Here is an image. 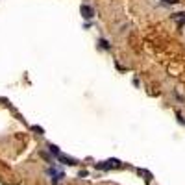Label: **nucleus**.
<instances>
[{
  "mask_svg": "<svg viewBox=\"0 0 185 185\" xmlns=\"http://www.w3.org/2000/svg\"><path fill=\"white\" fill-rule=\"evenodd\" d=\"M120 167H122V163L119 159H115V157L106 159L102 163H96V168H100V170H111V168H120Z\"/></svg>",
  "mask_w": 185,
  "mask_h": 185,
  "instance_id": "obj_1",
  "label": "nucleus"
},
{
  "mask_svg": "<svg viewBox=\"0 0 185 185\" xmlns=\"http://www.w3.org/2000/svg\"><path fill=\"white\" fill-rule=\"evenodd\" d=\"M46 174H48V176H52V178H50V182H52V185H56V183L59 182L61 178H65L63 170H59V168H56V167H50V168H46Z\"/></svg>",
  "mask_w": 185,
  "mask_h": 185,
  "instance_id": "obj_2",
  "label": "nucleus"
},
{
  "mask_svg": "<svg viewBox=\"0 0 185 185\" xmlns=\"http://www.w3.org/2000/svg\"><path fill=\"white\" fill-rule=\"evenodd\" d=\"M80 13H81V17H83V19H93L94 17V9L91 6H81L80 7Z\"/></svg>",
  "mask_w": 185,
  "mask_h": 185,
  "instance_id": "obj_3",
  "label": "nucleus"
},
{
  "mask_svg": "<svg viewBox=\"0 0 185 185\" xmlns=\"http://www.w3.org/2000/svg\"><path fill=\"white\" fill-rule=\"evenodd\" d=\"M59 161H63L65 165H70V167H74V165H78V161L74 159V157H70V156H65V154H61L59 157H57Z\"/></svg>",
  "mask_w": 185,
  "mask_h": 185,
  "instance_id": "obj_4",
  "label": "nucleus"
},
{
  "mask_svg": "<svg viewBox=\"0 0 185 185\" xmlns=\"http://www.w3.org/2000/svg\"><path fill=\"white\" fill-rule=\"evenodd\" d=\"M137 172H139V176H143V178H144V182H146V183L152 182V174L148 170H144V168H137Z\"/></svg>",
  "mask_w": 185,
  "mask_h": 185,
  "instance_id": "obj_5",
  "label": "nucleus"
},
{
  "mask_svg": "<svg viewBox=\"0 0 185 185\" xmlns=\"http://www.w3.org/2000/svg\"><path fill=\"white\" fill-rule=\"evenodd\" d=\"M172 19L178 22V26H183V22H185V13H174V15H172Z\"/></svg>",
  "mask_w": 185,
  "mask_h": 185,
  "instance_id": "obj_6",
  "label": "nucleus"
},
{
  "mask_svg": "<svg viewBox=\"0 0 185 185\" xmlns=\"http://www.w3.org/2000/svg\"><path fill=\"white\" fill-rule=\"evenodd\" d=\"M48 150H50V154H54V156H56V157H59V156H61V152H59V148H57V146H56V144H52V143H50V144H48Z\"/></svg>",
  "mask_w": 185,
  "mask_h": 185,
  "instance_id": "obj_7",
  "label": "nucleus"
},
{
  "mask_svg": "<svg viewBox=\"0 0 185 185\" xmlns=\"http://www.w3.org/2000/svg\"><path fill=\"white\" fill-rule=\"evenodd\" d=\"M31 130H33V132H37L39 135H43V133H45V130H43L41 126H31Z\"/></svg>",
  "mask_w": 185,
  "mask_h": 185,
  "instance_id": "obj_8",
  "label": "nucleus"
},
{
  "mask_svg": "<svg viewBox=\"0 0 185 185\" xmlns=\"http://www.w3.org/2000/svg\"><path fill=\"white\" fill-rule=\"evenodd\" d=\"M100 45H102V46H104V48H106V50H108V48H109V43H108V41H106V39H100Z\"/></svg>",
  "mask_w": 185,
  "mask_h": 185,
  "instance_id": "obj_9",
  "label": "nucleus"
},
{
  "mask_svg": "<svg viewBox=\"0 0 185 185\" xmlns=\"http://www.w3.org/2000/svg\"><path fill=\"white\" fill-rule=\"evenodd\" d=\"M0 102H2L4 106H9V100H7V98H2V96H0Z\"/></svg>",
  "mask_w": 185,
  "mask_h": 185,
  "instance_id": "obj_10",
  "label": "nucleus"
},
{
  "mask_svg": "<svg viewBox=\"0 0 185 185\" xmlns=\"http://www.w3.org/2000/svg\"><path fill=\"white\" fill-rule=\"evenodd\" d=\"M87 174H89L87 170H80V178H85V176H87Z\"/></svg>",
  "mask_w": 185,
  "mask_h": 185,
  "instance_id": "obj_11",
  "label": "nucleus"
}]
</instances>
